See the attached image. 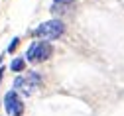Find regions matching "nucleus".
Instances as JSON below:
<instances>
[{
	"instance_id": "3",
	"label": "nucleus",
	"mask_w": 124,
	"mask_h": 116,
	"mask_svg": "<svg viewBox=\"0 0 124 116\" xmlns=\"http://www.w3.org/2000/svg\"><path fill=\"white\" fill-rule=\"evenodd\" d=\"M39 87H41V77L38 73H30L26 77H16V81H14V89H16V93H22L26 96L34 94Z\"/></svg>"
},
{
	"instance_id": "2",
	"label": "nucleus",
	"mask_w": 124,
	"mask_h": 116,
	"mask_svg": "<svg viewBox=\"0 0 124 116\" xmlns=\"http://www.w3.org/2000/svg\"><path fill=\"white\" fill-rule=\"evenodd\" d=\"M53 53V47L49 41H34L32 45L28 47V53H26V59L30 63H41L45 59H49Z\"/></svg>"
},
{
	"instance_id": "5",
	"label": "nucleus",
	"mask_w": 124,
	"mask_h": 116,
	"mask_svg": "<svg viewBox=\"0 0 124 116\" xmlns=\"http://www.w3.org/2000/svg\"><path fill=\"white\" fill-rule=\"evenodd\" d=\"M26 61H28V59H24V57H16V59L12 61V65H10V67H12V71L22 73V71H24V67H26Z\"/></svg>"
},
{
	"instance_id": "7",
	"label": "nucleus",
	"mask_w": 124,
	"mask_h": 116,
	"mask_svg": "<svg viewBox=\"0 0 124 116\" xmlns=\"http://www.w3.org/2000/svg\"><path fill=\"white\" fill-rule=\"evenodd\" d=\"M57 4H71V2H75V0H55Z\"/></svg>"
},
{
	"instance_id": "6",
	"label": "nucleus",
	"mask_w": 124,
	"mask_h": 116,
	"mask_svg": "<svg viewBox=\"0 0 124 116\" xmlns=\"http://www.w3.org/2000/svg\"><path fill=\"white\" fill-rule=\"evenodd\" d=\"M18 41H20L18 38H14V39H12V43H10V47H8V51H10V53L14 51V49H16V45H18Z\"/></svg>"
},
{
	"instance_id": "1",
	"label": "nucleus",
	"mask_w": 124,
	"mask_h": 116,
	"mask_svg": "<svg viewBox=\"0 0 124 116\" xmlns=\"http://www.w3.org/2000/svg\"><path fill=\"white\" fill-rule=\"evenodd\" d=\"M32 34L36 38L45 39V41H53V39H59L61 36L65 34V24L61 22V20H49V22L39 24Z\"/></svg>"
},
{
	"instance_id": "4",
	"label": "nucleus",
	"mask_w": 124,
	"mask_h": 116,
	"mask_svg": "<svg viewBox=\"0 0 124 116\" xmlns=\"http://www.w3.org/2000/svg\"><path fill=\"white\" fill-rule=\"evenodd\" d=\"M4 108L10 116H22L24 114V102L16 91H8L4 96Z\"/></svg>"
}]
</instances>
